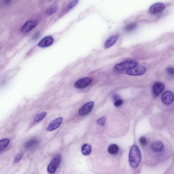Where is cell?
Here are the masks:
<instances>
[{"instance_id":"obj_1","label":"cell","mask_w":174,"mask_h":174,"mask_svg":"<svg viewBox=\"0 0 174 174\" xmlns=\"http://www.w3.org/2000/svg\"><path fill=\"white\" fill-rule=\"evenodd\" d=\"M146 137V143L143 147L146 149L148 164L150 166H156L170 157L172 150L166 138L153 132Z\"/></svg>"},{"instance_id":"obj_2","label":"cell","mask_w":174,"mask_h":174,"mask_svg":"<svg viewBox=\"0 0 174 174\" xmlns=\"http://www.w3.org/2000/svg\"><path fill=\"white\" fill-rule=\"evenodd\" d=\"M162 104L160 106L162 109L168 111L174 109V95L170 91H166L161 98Z\"/></svg>"},{"instance_id":"obj_3","label":"cell","mask_w":174,"mask_h":174,"mask_svg":"<svg viewBox=\"0 0 174 174\" xmlns=\"http://www.w3.org/2000/svg\"><path fill=\"white\" fill-rule=\"evenodd\" d=\"M141 154L139 148L136 145L132 146L129 154V162L130 165L133 168H137L140 164L141 160Z\"/></svg>"},{"instance_id":"obj_4","label":"cell","mask_w":174,"mask_h":174,"mask_svg":"<svg viewBox=\"0 0 174 174\" xmlns=\"http://www.w3.org/2000/svg\"><path fill=\"white\" fill-rule=\"evenodd\" d=\"M138 65V62L135 61H127L115 65L114 68L118 71H127L135 68Z\"/></svg>"},{"instance_id":"obj_5","label":"cell","mask_w":174,"mask_h":174,"mask_svg":"<svg viewBox=\"0 0 174 174\" xmlns=\"http://www.w3.org/2000/svg\"><path fill=\"white\" fill-rule=\"evenodd\" d=\"M61 157L60 154H57L54 157L47 167V171L50 173L53 174L56 172V169L61 162Z\"/></svg>"},{"instance_id":"obj_6","label":"cell","mask_w":174,"mask_h":174,"mask_svg":"<svg viewBox=\"0 0 174 174\" xmlns=\"http://www.w3.org/2000/svg\"><path fill=\"white\" fill-rule=\"evenodd\" d=\"M92 82V79L90 77H83L77 80L75 83V86L78 89H85L89 86Z\"/></svg>"},{"instance_id":"obj_7","label":"cell","mask_w":174,"mask_h":174,"mask_svg":"<svg viewBox=\"0 0 174 174\" xmlns=\"http://www.w3.org/2000/svg\"><path fill=\"white\" fill-rule=\"evenodd\" d=\"M146 71V68L143 66H137L135 68L126 71V73L131 75H143Z\"/></svg>"},{"instance_id":"obj_8","label":"cell","mask_w":174,"mask_h":174,"mask_svg":"<svg viewBox=\"0 0 174 174\" xmlns=\"http://www.w3.org/2000/svg\"><path fill=\"white\" fill-rule=\"evenodd\" d=\"M94 104L93 102H90L86 104L79 110V115L83 116L89 114L93 109Z\"/></svg>"},{"instance_id":"obj_9","label":"cell","mask_w":174,"mask_h":174,"mask_svg":"<svg viewBox=\"0 0 174 174\" xmlns=\"http://www.w3.org/2000/svg\"><path fill=\"white\" fill-rule=\"evenodd\" d=\"M165 89V86L162 83L160 82L155 83L153 87V95L155 97H158L162 93Z\"/></svg>"},{"instance_id":"obj_10","label":"cell","mask_w":174,"mask_h":174,"mask_svg":"<svg viewBox=\"0 0 174 174\" xmlns=\"http://www.w3.org/2000/svg\"><path fill=\"white\" fill-rule=\"evenodd\" d=\"M37 23L34 20H30L26 22L21 29V32L26 33L32 30L37 26Z\"/></svg>"},{"instance_id":"obj_11","label":"cell","mask_w":174,"mask_h":174,"mask_svg":"<svg viewBox=\"0 0 174 174\" xmlns=\"http://www.w3.org/2000/svg\"><path fill=\"white\" fill-rule=\"evenodd\" d=\"M63 118L62 117H59L54 119L50 122L47 128V130L51 131L54 130L60 126L61 125Z\"/></svg>"},{"instance_id":"obj_12","label":"cell","mask_w":174,"mask_h":174,"mask_svg":"<svg viewBox=\"0 0 174 174\" xmlns=\"http://www.w3.org/2000/svg\"><path fill=\"white\" fill-rule=\"evenodd\" d=\"M165 5L162 3H156L151 6L149 11L151 13L156 14L163 11L165 9Z\"/></svg>"},{"instance_id":"obj_13","label":"cell","mask_w":174,"mask_h":174,"mask_svg":"<svg viewBox=\"0 0 174 174\" xmlns=\"http://www.w3.org/2000/svg\"><path fill=\"white\" fill-rule=\"evenodd\" d=\"M54 39L51 36H49L44 38L39 42L38 46L39 47L45 48L51 45L54 42Z\"/></svg>"},{"instance_id":"obj_14","label":"cell","mask_w":174,"mask_h":174,"mask_svg":"<svg viewBox=\"0 0 174 174\" xmlns=\"http://www.w3.org/2000/svg\"><path fill=\"white\" fill-rule=\"evenodd\" d=\"M119 38L118 35H115L110 37L105 43L104 47L106 49L112 46L116 42Z\"/></svg>"},{"instance_id":"obj_15","label":"cell","mask_w":174,"mask_h":174,"mask_svg":"<svg viewBox=\"0 0 174 174\" xmlns=\"http://www.w3.org/2000/svg\"><path fill=\"white\" fill-rule=\"evenodd\" d=\"M39 144V142L37 139H31L27 142L25 145V148L27 150H33L36 149Z\"/></svg>"},{"instance_id":"obj_16","label":"cell","mask_w":174,"mask_h":174,"mask_svg":"<svg viewBox=\"0 0 174 174\" xmlns=\"http://www.w3.org/2000/svg\"><path fill=\"white\" fill-rule=\"evenodd\" d=\"M92 147L89 144H85L81 148V152L85 156H88L91 154L92 152Z\"/></svg>"},{"instance_id":"obj_17","label":"cell","mask_w":174,"mask_h":174,"mask_svg":"<svg viewBox=\"0 0 174 174\" xmlns=\"http://www.w3.org/2000/svg\"><path fill=\"white\" fill-rule=\"evenodd\" d=\"M108 151L110 154L115 155L119 151V147L116 144H112L109 146L108 149Z\"/></svg>"},{"instance_id":"obj_18","label":"cell","mask_w":174,"mask_h":174,"mask_svg":"<svg viewBox=\"0 0 174 174\" xmlns=\"http://www.w3.org/2000/svg\"><path fill=\"white\" fill-rule=\"evenodd\" d=\"M10 142V140L8 138H4L1 139L0 141V151H2L5 149L7 147L9 144Z\"/></svg>"},{"instance_id":"obj_19","label":"cell","mask_w":174,"mask_h":174,"mask_svg":"<svg viewBox=\"0 0 174 174\" xmlns=\"http://www.w3.org/2000/svg\"><path fill=\"white\" fill-rule=\"evenodd\" d=\"M47 113L46 112H42L39 114H37L35 116L34 119V122L35 123H39L43 120L45 118Z\"/></svg>"},{"instance_id":"obj_20","label":"cell","mask_w":174,"mask_h":174,"mask_svg":"<svg viewBox=\"0 0 174 174\" xmlns=\"http://www.w3.org/2000/svg\"><path fill=\"white\" fill-rule=\"evenodd\" d=\"M137 26V24L135 23L128 24L125 27V30L127 32H130L135 30Z\"/></svg>"},{"instance_id":"obj_21","label":"cell","mask_w":174,"mask_h":174,"mask_svg":"<svg viewBox=\"0 0 174 174\" xmlns=\"http://www.w3.org/2000/svg\"><path fill=\"white\" fill-rule=\"evenodd\" d=\"M78 3V0H74V1L71 2L66 8V11H70V10L72 9L73 8H74L75 6L77 5Z\"/></svg>"},{"instance_id":"obj_22","label":"cell","mask_w":174,"mask_h":174,"mask_svg":"<svg viewBox=\"0 0 174 174\" xmlns=\"http://www.w3.org/2000/svg\"><path fill=\"white\" fill-rule=\"evenodd\" d=\"M58 8L56 6H52L48 9L46 13L48 15H51L54 14L57 11Z\"/></svg>"},{"instance_id":"obj_23","label":"cell","mask_w":174,"mask_h":174,"mask_svg":"<svg viewBox=\"0 0 174 174\" xmlns=\"http://www.w3.org/2000/svg\"><path fill=\"white\" fill-rule=\"evenodd\" d=\"M23 156V153L22 152L19 153V154L16 155L15 158L14 160V163H17L19 162L20 160L22 158Z\"/></svg>"},{"instance_id":"obj_24","label":"cell","mask_w":174,"mask_h":174,"mask_svg":"<svg viewBox=\"0 0 174 174\" xmlns=\"http://www.w3.org/2000/svg\"><path fill=\"white\" fill-rule=\"evenodd\" d=\"M106 118L105 117H103L101 118L98 119L97 121V123L98 125L100 126H104L105 123Z\"/></svg>"},{"instance_id":"obj_25","label":"cell","mask_w":174,"mask_h":174,"mask_svg":"<svg viewBox=\"0 0 174 174\" xmlns=\"http://www.w3.org/2000/svg\"><path fill=\"white\" fill-rule=\"evenodd\" d=\"M167 72L169 75L174 76V68L173 67H169L166 69Z\"/></svg>"},{"instance_id":"obj_26","label":"cell","mask_w":174,"mask_h":174,"mask_svg":"<svg viewBox=\"0 0 174 174\" xmlns=\"http://www.w3.org/2000/svg\"><path fill=\"white\" fill-rule=\"evenodd\" d=\"M123 101L122 100L118 99L115 101L114 105L116 107L120 106L123 104Z\"/></svg>"},{"instance_id":"obj_27","label":"cell","mask_w":174,"mask_h":174,"mask_svg":"<svg viewBox=\"0 0 174 174\" xmlns=\"http://www.w3.org/2000/svg\"><path fill=\"white\" fill-rule=\"evenodd\" d=\"M12 0H5V3L6 4H9L11 1Z\"/></svg>"}]
</instances>
